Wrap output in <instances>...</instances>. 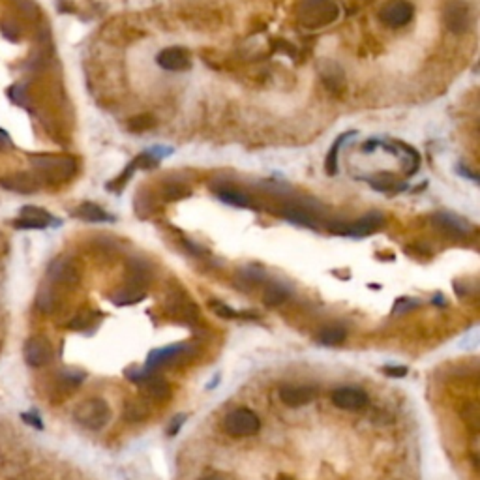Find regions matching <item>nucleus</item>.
Returning <instances> with one entry per match:
<instances>
[{"instance_id":"obj_25","label":"nucleus","mask_w":480,"mask_h":480,"mask_svg":"<svg viewBox=\"0 0 480 480\" xmlns=\"http://www.w3.org/2000/svg\"><path fill=\"white\" fill-rule=\"evenodd\" d=\"M149 413H151V409H149V405L145 404V402H130L126 407V418L128 420H143V418L149 417Z\"/></svg>"},{"instance_id":"obj_12","label":"nucleus","mask_w":480,"mask_h":480,"mask_svg":"<svg viewBox=\"0 0 480 480\" xmlns=\"http://www.w3.org/2000/svg\"><path fill=\"white\" fill-rule=\"evenodd\" d=\"M282 216L289 221H295L299 226L319 227V214L312 205H306V203H289V205H285V209L282 210Z\"/></svg>"},{"instance_id":"obj_30","label":"nucleus","mask_w":480,"mask_h":480,"mask_svg":"<svg viewBox=\"0 0 480 480\" xmlns=\"http://www.w3.org/2000/svg\"><path fill=\"white\" fill-rule=\"evenodd\" d=\"M2 32H4V36L10 38V40H18L19 27L13 23V21H4V23H2Z\"/></svg>"},{"instance_id":"obj_32","label":"nucleus","mask_w":480,"mask_h":480,"mask_svg":"<svg viewBox=\"0 0 480 480\" xmlns=\"http://www.w3.org/2000/svg\"><path fill=\"white\" fill-rule=\"evenodd\" d=\"M385 371L392 377H404L407 373V368H404V366H388V368H385Z\"/></svg>"},{"instance_id":"obj_8","label":"nucleus","mask_w":480,"mask_h":480,"mask_svg":"<svg viewBox=\"0 0 480 480\" xmlns=\"http://www.w3.org/2000/svg\"><path fill=\"white\" fill-rule=\"evenodd\" d=\"M25 360L32 368L47 366L53 360V345L46 336H32L25 343Z\"/></svg>"},{"instance_id":"obj_33","label":"nucleus","mask_w":480,"mask_h":480,"mask_svg":"<svg viewBox=\"0 0 480 480\" xmlns=\"http://www.w3.org/2000/svg\"><path fill=\"white\" fill-rule=\"evenodd\" d=\"M8 149H12V139L4 130H0V152L8 151Z\"/></svg>"},{"instance_id":"obj_7","label":"nucleus","mask_w":480,"mask_h":480,"mask_svg":"<svg viewBox=\"0 0 480 480\" xmlns=\"http://www.w3.org/2000/svg\"><path fill=\"white\" fill-rule=\"evenodd\" d=\"M471 8L463 0H454L445 10V25L452 34H465L471 29Z\"/></svg>"},{"instance_id":"obj_13","label":"nucleus","mask_w":480,"mask_h":480,"mask_svg":"<svg viewBox=\"0 0 480 480\" xmlns=\"http://www.w3.org/2000/svg\"><path fill=\"white\" fill-rule=\"evenodd\" d=\"M0 186L4 190L15 191V193H34V191L40 190L41 180L38 173H15L4 177L0 180Z\"/></svg>"},{"instance_id":"obj_35","label":"nucleus","mask_w":480,"mask_h":480,"mask_svg":"<svg viewBox=\"0 0 480 480\" xmlns=\"http://www.w3.org/2000/svg\"><path fill=\"white\" fill-rule=\"evenodd\" d=\"M201 480H227L224 474H209V476H205V479Z\"/></svg>"},{"instance_id":"obj_9","label":"nucleus","mask_w":480,"mask_h":480,"mask_svg":"<svg viewBox=\"0 0 480 480\" xmlns=\"http://www.w3.org/2000/svg\"><path fill=\"white\" fill-rule=\"evenodd\" d=\"M370 398L368 394L362 388L357 387H341L336 388L332 392V404L338 407V409L343 411H360L364 409L368 405Z\"/></svg>"},{"instance_id":"obj_20","label":"nucleus","mask_w":480,"mask_h":480,"mask_svg":"<svg viewBox=\"0 0 480 480\" xmlns=\"http://www.w3.org/2000/svg\"><path fill=\"white\" fill-rule=\"evenodd\" d=\"M143 390H145L149 398L158 399V402H162V399H165L171 394L169 383L165 379H162V377H146L145 383H143Z\"/></svg>"},{"instance_id":"obj_15","label":"nucleus","mask_w":480,"mask_h":480,"mask_svg":"<svg viewBox=\"0 0 480 480\" xmlns=\"http://www.w3.org/2000/svg\"><path fill=\"white\" fill-rule=\"evenodd\" d=\"M317 398V388L313 387H284L280 390V399L289 407L308 405Z\"/></svg>"},{"instance_id":"obj_24","label":"nucleus","mask_w":480,"mask_h":480,"mask_svg":"<svg viewBox=\"0 0 480 480\" xmlns=\"http://www.w3.org/2000/svg\"><path fill=\"white\" fill-rule=\"evenodd\" d=\"M287 299H289V291L285 289L282 284H270L266 287L265 296H263V301H265V304H268V306H280V304H284Z\"/></svg>"},{"instance_id":"obj_28","label":"nucleus","mask_w":480,"mask_h":480,"mask_svg":"<svg viewBox=\"0 0 480 480\" xmlns=\"http://www.w3.org/2000/svg\"><path fill=\"white\" fill-rule=\"evenodd\" d=\"M143 299V293H137V291H124L118 296H113V302L115 304H133V302H139Z\"/></svg>"},{"instance_id":"obj_11","label":"nucleus","mask_w":480,"mask_h":480,"mask_svg":"<svg viewBox=\"0 0 480 480\" xmlns=\"http://www.w3.org/2000/svg\"><path fill=\"white\" fill-rule=\"evenodd\" d=\"M53 224V216L38 207H23L19 210V218L13 221L15 229H46Z\"/></svg>"},{"instance_id":"obj_4","label":"nucleus","mask_w":480,"mask_h":480,"mask_svg":"<svg viewBox=\"0 0 480 480\" xmlns=\"http://www.w3.org/2000/svg\"><path fill=\"white\" fill-rule=\"evenodd\" d=\"M259 426V417L246 407H238V409L231 411L221 423L224 432L231 437H249V435L257 434Z\"/></svg>"},{"instance_id":"obj_29","label":"nucleus","mask_w":480,"mask_h":480,"mask_svg":"<svg viewBox=\"0 0 480 480\" xmlns=\"http://www.w3.org/2000/svg\"><path fill=\"white\" fill-rule=\"evenodd\" d=\"M10 98H12L13 104L27 105V88L23 85H13L10 88Z\"/></svg>"},{"instance_id":"obj_18","label":"nucleus","mask_w":480,"mask_h":480,"mask_svg":"<svg viewBox=\"0 0 480 480\" xmlns=\"http://www.w3.org/2000/svg\"><path fill=\"white\" fill-rule=\"evenodd\" d=\"M74 216L83 221H92V224H100V221H115V218L105 212L100 205L96 203H83L79 209L74 210Z\"/></svg>"},{"instance_id":"obj_3","label":"nucleus","mask_w":480,"mask_h":480,"mask_svg":"<svg viewBox=\"0 0 480 480\" xmlns=\"http://www.w3.org/2000/svg\"><path fill=\"white\" fill-rule=\"evenodd\" d=\"M30 163L49 182H66L77 171V162L70 156H32Z\"/></svg>"},{"instance_id":"obj_34","label":"nucleus","mask_w":480,"mask_h":480,"mask_svg":"<svg viewBox=\"0 0 480 480\" xmlns=\"http://www.w3.org/2000/svg\"><path fill=\"white\" fill-rule=\"evenodd\" d=\"M23 420H25V423H29V424H32V426H36V428H41V423H40V418H36V417H32V415H23Z\"/></svg>"},{"instance_id":"obj_6","label":"nucleus","mask_w":480,"mask_h":480,"mask_svg":"<svg viewBox=\"0 0 480 480\" xmlns=\"http://www.w3.org/2000/svg\"><path fill=\"white\" fill-rule=\"evenodd\" d=\"M415 8L409 0H387L379 10V21L390 29H399L413 19Z\"/></svg>"},{"instance_id":"obj_10","label":"nucleus","mask_w":480,"mask_h":480,"mask_svg":"<svg viewBox=\"0 0 480 480\" xmlns=\"http://www.w3.org/2000/svg\"><path fill=\"white\" fill-rule=\"evenodd\" d=\"M156 62L160 68L167 71H186L191 68L190 53L182 47H167L158 53Z\"/></svg>"},{"instance_id":"obj_22","label":"nucleus","mask_w":480,"mask_h":480,"mask_svg":"<svg viewBox=\"0 0 480 480\" xmlns=\"http://www.w3.org/2000/svg\"><path fill=\"white\" fill-rule=\"evenodd\" d=\"M348 338V330L343 327H327L317 334V340L323 345H340Z\"/></svg>"},{"instance_id":"obj_26","label":"nucleus","mask_w":480,"mask_h":480,"mask_svg":"<svg viewBox=\"0 0 480 480\" xmlns=\"http://www.w3.org/2000/svg\"><path fill=\"white\" fill-rule=\"evenodd\" d=\"M364 180L366 182H370V184L379 191H390L394 186H398V188H404V186L398 184V182H396L392 177H388V174H377V177H370V179H364Z\"/></svg>"},{"instance_id":"obj_14","label":"nucleus","mask_w":480,"mask_h":480,"mask_svg":"<svg viewBox=\"0 0 480 480\" xmlns=\"http://www.w3.org/2000/svg\"><path fill=\"white\" fill-rule=\"evenodd\" d=\"M47 274H49V280H51L53 284L57 285H74L77 282V278H79L76 266L66 259L53 261Z\"/></svg>"},{"instance_id":"obj_17","label":"nucleus","mask_w":480,"mask_h":480,"mask_svg":"<svg viewBox=\"0 0 480 480\" xmlns=\"http://www.w3.org/2000/svg\"><path fill=\"white\" fill-rule=\"evenodd\" d=\"M434 226H437L439 229H443L448 235H454V237H465L467 231L471 229L467 221L462 220L460 216L448 214V212H441V214L434 216Z\"/></svg>"},{"instance_id":"obj_19","label":"nucleus","mask_w":480,"mask_h":480,"mask_svg":"<svg viewBox=\"0 0 480 480\" xmlns=\"http://www.w3.org/2000/svg\"><path fill=\"white\" fill-rule=\"evenodd\" d=\"M212 190H214V193L220 197L221 201L227 203V205H233V207H249V203H252L246 193H242L237 188H233V186H216Z\"/></svg>"},{"instance_id":"obj_23","label":"nucleus","mask_w":480,"mask_h":480,"mask_svg":"<svg viewBox=\"0 0 480 480\" xmlns=\"http://www.w3.org/2000/svg\"><path fill=\"white\" fill-rule=\"evenodd\" d=\"M83 379H85V373H83V371L68 370L58 376L57 387L58 390H62V392H70V390H76V388L81 385Z\"/></svg>"},{"instance_id":"obj_16","label":"nucleus","mask_w":480,"mask_h":480,"mask_svg":"<svg viewBox=\"0 0 480 480\" xmlns=\"http://www.w3.org/2000/svg\"><path fill=\"white\" fill-rule=\"evenodd\" d=\"M319 76L332 92H340L341 88L345 87V74L332 60H323L319 64Z\"/></svg>"},{"instance_id":"obj_1","label":"nucleus","mask_w":480,"mask_h":480,"mask_svg":"<svg viewBox=\"0 0 480 480\" xmlns=\"http://www.w3.org/2000/svg\"><path fill=\"white\" fill-rule=\"evenodd\" d=\"M340 18V6L336 0H302L299 6V21L310 30L329 27Z\"/></svg>"},{"instance_id":"obj_5","label":"nucleus","mask_w":480,"mask_h":480,"mask_svg":"<svg viewBox=\"0 0 480 480\" xmlns=\"http://www.w3.org/2000/svg\"><path fill=\"white\" fill-rule=\"evenodd\" d=\"M385 226V216L381 212H370V214L362 216L360 220L351 221V224H343V221H334L330 224L329 231L336 235H345V237H370L371 233L379 231Z\"/></svg>"},{"instance_id":"obj_21","label":"nucleus","mask_w":480,"mask_h":480,"mask_svg":"<svg viewBox=\"0 0 480 480\" xmlns=\"http://www.w3.org/2000/svg\"><path fill=\"white\" fill-rule=\"evenodd\" d=\"M355 135H357V132L351 130V132L340 133V135L336 137V141L332 143V146H330L329 154H327V162H324V169H327V173L329 174L338 173V152H340V146L343 145V141H348L349 137H355Z\"/></svg>"},{"instance_id":"obj_27","label":"nucleus","mask_w":480,"mask_h":480,"mask_svg":"<svg viewBox=\"0 0 480 480\" xmlns=\"http://www.w3.org/2000/svg\"><path fill=\"white\" fill-rule=\"evenodd\" d=\"M163 196L167 197V199H182V197L190 196V190L186 188L184 184H180V182H177V184H167L165 188H163Z\"/></svg>"},{"instance_id":"obj_31","label":"nucleus","mask_w":480,"mask_h":480,"mask_svg":"<svg viewBox=\"0 0 480 480\" xmlns=\"http://www.w3.org/2000/svg\"><path fill=\"white\" fill-rule=\"evenodd\" d=\"M212 310H214L218 315H221V317H237V313L233 312L229 306H226V304H221V302H212Z\"/></svg>"},{"instance_id":"obj_2","label":"nucleus","mask_w":480,"mask_h":480,"mask_svg":"<svg viewBox=\"0 0 480 480\" xmlns=\"http://www.w3.org/2000/svg\"><path fill=\"white\" fill-rule=\"evenodd\" d=\"M74 420H76L79 426H83L85 430H90V432H98L104 426H107L111 420V409L105 399L100 398H90L85 399L81 404L77 405L76 411H74Z\"/></svg>"}]
</instances>
